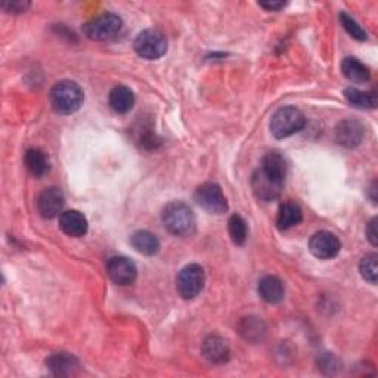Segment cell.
Instances as JSON below:
<instances>
[{
  "label": "cell",
  "mask_w": 378,
  "mask_h": 378,
  "mask_svg": "<svg viewBox=\"0 0 378 378\" xmlns=\"http://www.w3.org/2000/svg\"><path fill=\"white\" fill-rule=\"evenodd\" d=\"M341 71L353 83H367L371 77L368 67L353 57H348L343 59Z\"/></svg>",
  "instance_id": "44dd1931"
},
{
  "label": "cell",
  "mask_w": 378,
  "mask_h": 378,
  "mask_svg": "<svg viewBox=\"0 0 378 378\" xmlns=\"http://www.w3.org/2000/svg\"><path fill=\"white\" fill-rule=\"evenodd\" d=\"M228 231H229V236L234 241V244L236 246H243L247 238H248V227L246 220L239 216V214H234L229 222H228Z\"/></svg>",
  "instance_id": "d4e9b609"
},
{
  "label": "cell",
  "mask_w": 378,
  "mask_h": 378,
  "mask_svg": "<svg viewBox=\"0 0 378 378\" xmlns=\"http://www.w3.org/2000/svg\"><path fill=\"white\" fill-rule=\"evenodd\" d=\"M318 365L325 372H334L338 368V359L333 353H322L318 359Z\"/></svg>",
  "instance_id": "83f0119b"
},
{
  "label": "cell",
  "mask_w": 378,
  "mask_h": 378,
  "mask_svg": "<svg viewBox=\"0 0 378 378\" xmlns=\"http://www.w3.org/2000/svg\"><path fill=\"white\" fill-rule=\"evenodd\" d=\"M107 272L117 285H130L136 281L137 269L132 260L123 256H114L107 262Z\"/></svg>",
  "instance_id": "30bf717a"
},
{
  "label": "cell",
  "mask_w": 378,
  "mask_h": 378,
  "mask_svg": "<svg viewBox=\"0 0 378 378\" xmlns=\"http://www.w3.org/2000/svg\"><path fill=\"white\" fill-rule=\"evenodd\" d=\"M204 282H205L204 269L197 263L188 265L179 272L176 278L178 293L185 300L195 299L201 293Z\"/></svg>",
  "instance_id": "8992f818"
},
{
  "label": "cell",
  "mask_w": 378,
  "mask_h": 378,
  "mask_svg": "<svg viewBox=\"0 0 378 378\" xmlns=\"http://www.w3.org/2000/svg\"><path fill=\"white\" fill-rule=\"evenodd\" d=\"M282 186L284 181L268 175L262 168L256 170L251 178V188L254 195L265 202L277 200L282 191Z\"/></svg>",
  "instance_id": "ba28073f"
},
{
  "label": "cell",
  "mask_w": 378,
  "mask_h": 378,
  "mask_svg": "<svg viewBox=\"0 0 378 378\" xmlns=\"http://www.w3.org/2000/svg\"><path fill=\"white\" fill-rule=\"evenodd\" d=\"M259 5L262 8H265V9H268V11H280V9H282L285 6L284 2H262Z\"/></svg>",
  "instance_id": "4dcf8cb0"
},
{
  "label": "cell",
  "mask_w": 378,
  "mask_h": 378,
  "mask_svg": "<svg viewBox=\"0 0 378 378\" xmlns=\"http://www.w3.org/2000/svg\"><path fill=\"white\" fill-rule=\"evenodd\" d=\"M194 197L200 207L212 214H223L228 212V201L216 183L207 182L198 186Z\"/></svg>",
  "instance_id": "52a82bcc"
},
{
  "label": "cell",
  "mask_w": 378,
  "mask_h": 378,
  "mask_svg": "<svg viewBox=\"0 0 378 378\" xmlns=\"http://www.w3.org/2000/svg\"><path fill=\"white\" fill-rule=\"evenodd\" d=\"M133 47L141 58L154 61L161 58L167 52V39L161 31L148 28L137 34Z\"/></svg>",
  "instance_id": "5b68a950"
},
{
  "label": "cell",
  "mask_w": 378,
  "mask_h": 378,
  "mask_svg": "<svg viewBox=\"0 0 378 378\" xmlns=\"http://www.w3.org/2000/svg\"><path fill=\"white\" fill-rule=\"evenodd\" d=\"M46 367L57 377H71L77 374L80 368V362L74 355L59 352V353L50 355L46 359Z\"/></svg>",
  "instance_id": "4fadbf2b"
},
{
  "label": "cell",
  "mask_w": 378,
  "mask_h": 378,
  "mask_svg": "<svg viewBox=\"0 0 378 378\" xmlns=\"http://www.w3.org/2000/svg\"><path fill=\"white\" fill-rule=\"evenodd\" d=\"M306 126V117L296 107H282L270 118V132L277 139L299 133Z\"/></svg>",
  "instance_id": "3957f363"
},
{
  "label": "cell",
  "mask_w": 378,
  "mask_h": 378,
  "mask_svg": "<svg viewBox=\"0 0 378 378\" xmlns=\"http://www.w3.org/2000/svg\"><path fill=\"white\" fill-rule=\"evenodd\" d=\"M239 333H241V336L247 341L259 343L265 338L266 325L260 318H256V316L243 318V321L239 322Z\"/></svg>",
  "instance_id": "7402d4cb"
},
{
  "label": "cell",
  "mask_w": 378,
  "mask_h": 378,
  "mask_svg": "<svg viewBox=\"0 0 378 378\" xmlns=\"http://www.w3.org/2000/svg\"><path fill=\"white\" fill-rule=\"evenodd\" d=\"M365 127L357 120H345L336 127V141L346 148H355L364 139Z\"/></svg>",
  "instance_id": "7c38bea8"
},
{
  "label": "cell",
  "mask_w": 378,
  "mask_h": 378,
  "mask_svg": "<svg viewBox=\"0 0 378 378\" xmlns=\"http://www.w3.org/2000/svg\"><path fill=\"white\" fill-rule=\"evenodd\" d=\"M341 244L340 239L328 232V231H319L312 235L311 241H309V250L321 260H330L340 253Z\"/></svg>",
  "instance_id": "9c48e42d"
},
{
  "label": "cell",
  "mask_w": 378,
  "mask_h": 378,
  "mask_svg": "<svg viewBox=\"0 0 378 378\" xmlns=\"http://www.w3.org/2000/svg\"><path fill=\"white\" fill-rule=\"evenodd\" d=\"M367 238L370 239V243L377 247L378 244V232H377V217H374L368 225H367Z\"/></svg>",
  "instance_id": "f546056e"
},
{
  "label": "cell",
  "mask_w": 378,
  "mask_h": 378,
  "mask_svg": "<svg viewBox=\"0 0 378 378\" xmlns=\"http://www.w3.org/2000/svg\"><path fill=\"white\" fill-rule=\"evenodd\" d=\"M110 107L117 114H126L134 105V95L126 86H115L110 92Z\"/></svg>",
  "instance_id": "ac0fdd59"
},
{
  "label": "cell",
  "mask_w": 378,
  "mask_h": 378,
  "mask_svg": "<svg viewBox=\"0 0 378 378\" xmlns=\"http://www.w3.org/2000/svg\"><path fill=\"white\" fill-rule=\"evenodd\" d=\"M377 262L378 256L375 253H370L362 257V260L359 263V272L362 275V278L368 281L370 284L375 285L377 284Z\"/></svg>",
  "instance_id": "484cf974"
},
{
  "label": "cell",
  "mask_w": 378,
  "mask_h": 378,
  "mask_svg": "<svg viewBox=\"0 0 378 378\" xmlns=\"http://www.w3.org/2000/svg\"><path fill=\"white\" fill-rule=\"evenodd\" d=\"M0 6L9 13H23L30 8V2H25V0H5Z\"/></svg>",
  "instance_id": "f1b7e54d"
},
{
  "label": "cell",
  "mask_w": 378,
  "mask_h": 378,
  "mask_svg": "<svg viewBox=\"0 0 378 378\" xmlns=\"http://www.w3.org/2000/svg\"><path fill=\"white\" fill-rule=\"evenodd\" d=\"M202 356L212 364H223L229 359V346L228 343L219 336H210L204 340L201 348Z\"/></svg>",
  "instance_id": "9a60e30c"
},
{
  "label": "cell",
  "mask_w": 378,
  "mask_h": 378,
  "mask_svg": "<svg viewBox=\"0 0 378 378\" xmlns=\"http://www.w3.org/2000/svg\"><path fill=\"white\" fill-rule=\"evenodd\" d=\"M340 21H341V25L345 27V30L350 34V36L359 42H365L368 39V34L365 33V30L360 27L352 16L346 12H341L340 13Z\"/></svg>",
  "instance_id": "4316f807"
},
{
  "label": "cell",
  "mask_w": 378,
  "mask_h": 378,
  "mask_svg": "<svg viewBox=\"0 0 378 378\" xmlns=\"http://www.w3.org/2000/svg\"><path fill=\"white\" fill-rule=\"evenodd\" d=\"M132 247L144 256H154L160 250V241L157 236L148 231H136L130 236Z\"/></svg>",
  "instance_id": "e0dca14e"
},
{
  "label": "cell",
  "mask_w": 378,
  "mask_h": 378,
  "mask_svg": "<svg viewBox=\"0 0 378 378\" xmlns=\"http://www.w3.org/2000/svg\"><path fill=\"white\" fill-rule=\"evenodd\" d=\"M161 219L166 229L176 236L193 235L197 228V219L193 209L181 201L167 204L163 210Z\"/></svg>",
  "instance_id": "6da1fadb"
},
{
  "label": "cell",
  "mask_w": 378,
  "mask_h": 378,
  "mask_svg": "<svg viewBox=\"0 0 378 378\" xmlns=\"http://www.w3.org/2000/svg\"><path fill=\"white\" fill-rule=\"evenodd\" d=\"M345 98L349 104L360 110H372L377 107V96L372 92H362L355 88H348L345 91Z\"/></svg>",
  "instance_id": "cb8c5ba5"
},
{
  "label": "cell",
  "mask_w": 378,
  "mask_h": 378,
  "mask_svg": "<svg viewBox=\"0 0 378 378\" xmlns=\"http://www.w3.org/2000/svg\"><path fill=\"white\" fill-rule=\"evenodd\" d=\"M262 170H265L268 175L277 178L280 181H285L287 176V163L280 152H268L262 160Z\"/></svg>",
  "instance_id": "603a6c76"
},
{
  "label": "cell",
  "mask_w": 378,
  "mask_h": 378,
  "mask_svg": "<svg viewBox=\"0 0 378 378\" xmlns=\"http://www.w3.org/2000/svg\"><path fill=\"white\" fill-rule=\"evenodd\" d=\"M59 228L68 236L80 238L88 234V219L83 216V213L77 210L62 212L59 216Z\"/></svg>",
  "instance_id": "5bb4252c"
},
{
  "label": "cell",
  "mask_w": 378,
  "mask_h": 378,
  "mask_svg": "<svg viewBox=\"0 0 378 378\" xmlns=\"http://www.w3.org/2000/svg\"><path fill=\"white\" fill-rule=\"evenodd\" d=\"M65 198L61 189L47 188L38 198V210L45 219H54L61 216Z\"/></svg>",
  "instance_id": "8fae6325"
},
{
  "label": "cell",
  "mask_w": 378,
  "mask_h": 378,
  "mask_svg": "<svg viewBox=\"0 0 378 378\" xmlns=\"http://www.w3.org/2000/svg\"><path fill=\"white\" fill-rule=\"evenodd\" d=\"M122 27H123V20L120 18L118 15L105 12L86 23L83 25V33L84 36L91 40L104 42L113 39L115 34L120 33Z\"/></svg>",
  "instance_id": "277c9868"
},
{
  "label": "cell",
  "mask_w": 378,
  "mask_h": 378,
  "mask_svg": "<svg viewBox=\"0 0 378 378\" xmlns=\"http://www.w3.org/2000/svg\"><path fill=\"white\" fill-rule=\"evenodd\" d=\"M302 219H303V213H302L300 205L293 201H288V202H284L278 210L277 225L281 231H285V229L299 225Z\"/></svg>",
  "instance_id": "d6986e66"
},
{
  "label": "cell",
  "mask_w": 378,
  "mask_h": 378,
  "mask_svg": "<svg viewBox=\"0 0 378 378\" xmlns=\"http://www.w3.org/2000/svg\"><path fill=\"white\" fill-rule=\"evenodd\" d=\"M257 291H259V296L269 304H277L284 300L285 296V287L284 282L273 277V275H266L257 285Z\"/></svg>",
  "instance_id": "2e32d148"
},
{
  "label": "cell",
  "mask_w": 378,
  "mask_h": 378,
  "mask_svg": "<svg viewBox=\"0 0 378 378\" xmlns=\"http://www.w3.org/2000/svg\"><path fill=\"white\" fill-rule=\"evenodd\" d=\"M24 163H25V167L28 168L30 173L36 178L46 175L49 171V167H50L46 152H43L39 148H30L25 152Z\"/></svg>",
  "instance_id": "ffe728a7"
},
{
  "label": "cell",
  "mask_w": 378,
  "mask_h": 378,
  "mask_svg": "<svg viewBox=\"0 0 378 378\" xmlns=\"http://www.w3.org/2000/svg\"><path fill=\"white\" fill-rule=\"evenodd\" d=\"M84 93L76 81L62 80L50 89V105L58 114H73L83 105Z\"/></svg>",
  "instance_id": "7a4b0ae2"
}]
</instances>
